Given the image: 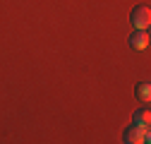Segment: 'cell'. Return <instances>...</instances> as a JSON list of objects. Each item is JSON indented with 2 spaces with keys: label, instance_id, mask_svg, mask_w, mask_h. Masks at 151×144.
<instances>
[{
  "label": "cell",
  "instance_id": "cell-1",
  "mask_svg": "<svg viewBox=\"0 0 151 144\" xmlns=\"http://www.w3.org/2000/svg\"><path fill=\"white\" fill-rule=\"evenodd\" d=\"M122 142L127 144H146L149 142V127L146 125H129V127L122 132Z\"/></svg>",
  "mask_w": 151,
  "mask_h": 144
},
{
  "label": "cell",
  "instance_id": "cell-2",
  "mask_svg": "<svg viewBox=\"0 0 151 144\" xmlns=\"http://www.w3.org/2000/svg\"><path fill=\"white\" fill-rule=\"evenodd\" d=\"M129 22H132L134 29H149V24H151V10L146 5H137L134 10H132V14H129Z\"/></svg>",
  "mask_w": 151,
  "mask_h": 144
},
{
  "label": "cell",
  "instance_id": "cell-3",
  "mask_svg": "<svg viewBox=\"0 0 151 144\" xmlns=\"http://www.w3.org/2000/svg\"><path fill=\"white\" fill-rule=\"evenodd\" d=\"M129 48L132 50H146L149 48V31L146 29H134V34L129 36Z\"/></svg>",
  "mask_w": 151,
  "mask_h": 144
},
{
  "label": "cell",
  "instance_id": "cell-4",
  "mask_svg": "<svg viewBox=\"0 0 151 144\" xmlns=\"http://www.w3.org/2000/svg\"><path fill=\"white\" fill-rule=\"evenodd\" d=\"M134 96H137V101L149 103V101H151V84H149V82H139V84L134 86Z\"/></svg>",
  "mask_w": 151,
  "mask_h": 144
},
{
  "label": "cell",
  "instance_id": "cell-5",
  "mask_svg": "<svg viewBox=\"0 0 151 144\" xmlns=\"http://www.w3.org/2000/svg\"><path fill=\"white\" fill-rule=\"evenodd\" d=\"M149 120H151L149 108H139V111L134 113V122H137V125H146V127H149Z\"/></svg>",
  "mask_w": 151,
  "mask_h": 144
}]
</instances>
